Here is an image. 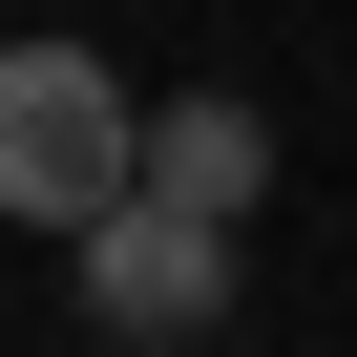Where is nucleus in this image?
<instances>
[{
	"instance_id": "obj_3",
	"label": "nucleus",
	"mask_w": 357,
	"mask_h": 357,
	"mask_svg": "<svg viewBox=\"0 0 357 357\" xmlns=\"http://www.w3.org/2000/svg\"><path fill=\"white\" fill-rule=\"evenodd\" d=\"M126 190H168V211L252 231V190H273V126H252L231 84H190V105H147V168H126Z\"/></svg>"
},
{
	"instance_id": "obj_2",
	"label": "nucleus",
	"mask_w": 357,
	"mask_h": 357,
	"mask_svg": "<svg viewBox=\"0 0 357 357\" xmlns=\"http://www.w3.org/2000/svg\"><path fill=\"white\" fill-rule=\"evenodd\" d=\"M63 252H84V315H105L126 357H190V336H231V231H211V211H168V190H105Z\"/></svg>"
},
{
	"instance_id": "obj_1",
	"label": "nucleus",
	"mask_w": 357,
	"mask_h": 357,
	"mask_svg": "<svg viewBox=\"0 0 357 357\" xmlns=\"http://www.w3.org/2000/svg\"><path fill=\"white\" fill-rule=\"evenodd\" d=\"M126 168H147V105H126L105 43H0V211L22 231H84Z\"/></svg>"
}]
</instances>
